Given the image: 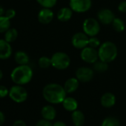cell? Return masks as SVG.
Masks as SVG:
<instances>
[{"label":"cell","mask_w":126,"mask_h":126,"mask_svg":"<svg viewBox=\"0 0 126 126\" xmlns=\"http://www.w3.org/2000/svg\"><path fill=\"white\" fill-rule=\"evenodd\" d=\"M66 94L64 87L57 83L47 84L42 90V96L45 100L53 105L62 103L66 97Z\"/></svg>","instance_id":"obj_1"},{"label":"cell","mask_w":126,"mask_h":126,"mask_svg":"<svg viewBox=\"0 0 126 126\" xmlns=\"http://www.w3.org/2000/svg\"><path fill=\"white\" fill-rule=\"evenodd\" d=\"M33 76L32 68L28 65H18L13 69L11 74V78L16 85H25L29 83Z\"/></svg>","instance_id":"obj_2"},{"label":"cell","mask_w":126,"mask_h":126,"mask_svg":"<svg viewBox=\"0 0 126 126\" xmlns=\"http://www.w3.org/2000/svg\"><path fill=\"white\" fill-rule=\"evenodd\" d=\"M99 59L110 63L116 59L118 54V49L116 45L110 41H106L101 44L98 48Z\"/></svg>","instance_id":"obj_3"},{"label":"cell","mask_w":126,"mask_h":126,"mask_svg":"<svg viewBox=\"0 0 126 126\" xmlns=\"http://www.w3.org/2000/svg\"><path fill=\"white\" fill-rule=\"evenodd\" d=\"M51 66L55 69L63 71L67 69L71 65V58L65 52H56L51 57Z\"/></svg>","instance_id":"obj_4"},{"label":"cell","mask_w":126,"mask_h":126,"mask_svg":"<svg viewBox=\"0 0 126 126\" xmlns=\"http://www.w3.org/2000/svg\"><path fill=\"white\" fill-rule=\"evenodd\" d=\"M9 97L16 103H22L27 100L28 94L27 90L20 85H15L9 90Z\"/></svg>","instance_id":"obj_5"},{"label":"cell","mask_w":126,"mask_h":126,"mask_svg":"<svg viewBox=\"0 0 126 126\" xmlns=\"http://www.w3.org/2000/svg\"><path fill=\"white\" fill-rule=\"evenodd\" d=\"M100 22L94 18H87L82 23V31L89 37L96 36L100 31Z\"/></svg>","instance_id":"obj_6"},{"label":"cell","mask_w":126,"mask_h":126,"mask_svg":"<svg viewBox=\"0 0 126 126\" xmlns=\"http://www.w3.org/2000/svg\"><path fill=\"white\" fill-rule=\"evenodd\" d=\"M81 59L88 64H94L99 59L98 50L90 46H86L82 48L80 53Z\"/></svg>","instance_id":"obj_7"},{"label":"cell","mask_w":126,"mask_h":126,"mask_svg":"<svg viewBox=\"0 0 126 126\" xmlns=\"http://www.w3.org/2000/svg\"><path fill=\"white\" fill-rule=\"evenodd\" d=\"M91 6V0H70L69 2V7L72 11L79 14L88 11Z\"/></svg>","instance_id":"obj_8"},{"label":"cell","mask_w":126,"mask_h":126,"mask_svg":"<svg viewBox=\"0 0 126 126\" xmlns=\"http://www.w3.org/2000/svg\"><path fill=\"white\" fill-rule=\"evenodd\" d=\"M75 75V77H77L79 82L86 83L93 79L94 77V71L93 68L88 67H80L76 71Z\"/></svg>","instance_id":"obj_9"},{"label":"cell","mask_w":126,"mask_h":126,"mask_svg":"<svg viewBox=\"0 0 126 126\" xmlns=\"http://www.w3.org/2000/svg\"><path fill=\"white\" fill-rule=\"evenodd\" d=\"M89 36L84 32L76 33L71 39L73 46L77 49H82L88 45Z\"/></svg>","instance_id":"obj_10"},{"label":"cell","mask_w":126,"mask_h":126,"mask_svg":"<svg viewBox=\"0 0 126 126\" xmlns=\"http://www.w3.org/2000/svg\"><path fill=\"white\" fill-rule=\"evenodd\" d=\"M98 21L103 25L112 24L113 19H115V15L112 11L107 8L101 9L97 13Z\"/></svg>","instance_id":"obj_11"},{"label":"cell","mask_w":126,"mask_h":126,"mask_svg":"<svg viewBox=\"0 0 126 126\" xmlns=\"http://www.w3.org/2000/svg\"><path fill=\"white\" fill-rule=\"evenodd\" d=\"M54 18V14L51 8H42L37 15L38 21L42 25H47L50 23Z\"/></svg>","instance_id":"obj_12"},{"label":"cell","mask_w":126,"mask_h":126,"mask_svg":"<svg viewBox=\"0 0 126 126\" xmlns=\"http://www.w3.org/2000/svg\"><path fill=\"white\" fill-rule=\"evenodd\" d=\"M12 47L11 43L5 39H0V59H8L12 54Z\"/></svg>","instance_id":"obj_13"},{"label":"cell","mask_w":126,"mask_h":126,"mask_svg":"<svg viewBox=\"0 0 126 126\" xmlns=\"http://www.w3.org/2000/svg\"><path fill=\"white\" fill-rule=\"evenodd\" d=\"M100 103L102 106L106 108H112L116 104V96L110 92L105 93L100 99Z\"/></svg>","instance_id":"obj_14"},{"label":"cell","mask_w":126,"mask_h":126,"mask_svg":"<svg viewBox=\"0 0 126 126\" xmlns=\"http://www.w3.org/2000/svg\"><path fill=\"white\" fill-rule=\"evenodd\" d=\"M41 115L44 119L53 121L56 116V108L51 105H45L41 110Z\"/></svg>","instance_id":"obj_15"},{"label":"cell","mask_w":126,"mask_h":126,"mask_svg":"<svg viewBox=\"0 0 126 126\" xmlns=\"http://www.w3.org/2000/svg\"><path fill=\"white\" fill-rule=\"evenodd\" d=\"M73 12L70 7H63L59 9L57 13V19L62 22H68L72 18Z\"/></svg>","instance_id":"obj_16"},{"label":"cell","mask_w":126,"mask_h":126,"mask_svg":"<svg viewBox=\"0 0 126 126\" xmlns=\"http://www.w3.org/2000/svg\"><path fill=\"white\" fill-rule=\"evenodd\" d=\"M79 85V81L77 79V77H71L68 79L63 87H64L67 94H73L78 89Z\"/></svg>","instance_id":"obj_17"},{"label":"cell","mask_w":126,"mask_h":126,"mask_svg":"<svg viewBox=\"0 0 126 126\" xmlns=\"http://www.w3.org/2000/svg\"><path fill=\"white\" fill-rule=\"evenodd\" d=\"M62 104L64 109L69 112H73L78 108L77 100L71 96H66Z\"/></svg>","instance_id":"obj_18"},{"label":"cell","mask_w":126,"mask_h":126,"mask_svg":"<svg viewBox=\"0 0 126 126\" xmlns=\"http://www.w3.org/2000/svg\"><path fill=\"white\" fill-rule=\"evenodd\" d=\"M71 119L74 126H83L85 122V116L82 110L77 109L72 112Z\"/></svg>","instance_id":"obj_19"},{"label":"cell","mask_w":126,"mask_h":126,"mask_svg":"<svg viewBox=\"0 0 126 126\" xmlns=\"http://www.w3.org/2000/svg\"><path fill=\"white\" fill-rule=\"evenodd\" d=\"M14 60L19 65H28L30 60V57L26 52L22 50H19L16 52L14 54Z\"/></svg>","instance_id":"obj_20"},{"label":"cell","mask_w":126,"mask_h":126,"mask_svg":"<svg viewBox=\"0 0 126 126\" xmlns=\"http://www.w3.org/2000/svg\"><path fill=\"white\" fill-rule=\"evenodd\" d=\"M108 63L103 62L99 59V61H96L95 63L93 64V69L94 71L98 73H104L108 69Z\"/></svg>","instance_id":"obj_21"},{"label":"cell","mask_w":126,"mask_h":126,"mask_svg":"<svg viewBox=\"0 0 126 126\" xmlns=\"http://www.w3.org/2000/svg\"><path fill=\"white\" fill-rule=\"evenodd\" d=\"M17 37H18V31L16 28H11L5 33V39L10 43L16 41Z\"/></svg>","instance_id":"obj_22"},{"label":"cell","mask_w":126,"mask_h":126,"mask_svg":"<svg viewBox=\"0 0 126 126\" xmlns=\"http://www.w3.org/2000/svg\"><path fill=\"white\" fill-rule=\"evenodd\" d=\"M9 28H11V19L5 15L0 16V33H5Z\"/></svg>","instance_id":"obj_23"},{"label":"cell","mask_w":126,"mask_h":126,"mask_svg":"<svg viewBox=\"0 0 126 126\" xmlns=\"http://www.w3.org/2000/svg\"><path fill=\"white\" fill-rule=\"evenodd\" d=\"M111 25H112L113 29L115 30V31H116L118 33H121V32L124 31V30L125 28V25L124 21L117 17H115V19H113Z\"/></svg>","instance_id":"obj_24"},{"label":"cell","mask_w":126,"mask_h":126,"mask_svg":"<svg viewBox=\"0 0 126 126\" xmlns=\"http://www.w3.org/2000/svg\"><path fill=\"white\" fill-rule=\"evenodd\" d=\"M101 126H120V122L117 118L108 116L103 119Z\"/></svg>","instance_id":"obj_25"},{"label":"cell","mask_w":126,"mask_h":126,"mask_svg":"<svg viewBox=\"0 0 126 126\" xmlns=\"http://www.w3.org/2000/svg\"><path fill=\"white\" fill-rule=\"evenodd\" d=\"M38 65L42 69H47L51 66V59L47 56H41L38 60Z\"/></svg>","instance_id":"obj_26"},{"label":"cell","mask_w":126,"mask_h":126,"mask_svg":"<svg viewBox=\"0 0 126 126\" xmlns=\"http://www.w3.org/2000/svg\"><path fill=\"white\" fill-rule=\"evenodd\" d=\"M36 2L42 8H52L56 5L57 0H36Z\"/></svg>","instance_id":"obj_27"},{"label":"cell","mask_w":126,"mask_h":126,"mask_svg":"<svg viewBox=\"0 0 126 126\" xmlns=\"http://www.w3.org/2000/svg\"><path fill=\"white\" fill-rule=\"evenodd\" d=\"M100 45H101V42L96 36H91V37H89L88 46L97 49V48L99 47Z\"/></svg>","instance_id":"obj_28"},{"label":"cell","mask_w":126,"mask_h":126,"mask_svg":"<svg viewBox=\"0 0 126 126\" xmlns=\"http://www.w3.org/2000/svg\"><path fill=\"white\" fill-rule=\"evenodd\" d=\"M9 94V90L4 85H0V99L5 98Z\"/></svg>","instance_id":"obj_29"},{"label":"cell","mask_w":126,"mask_h":126,"mask_svg":"<svg viewBox=\"0 0 126 126\" xmlns=\"http://www.w3.org/2000/svg\"><path fill=\"white\" fill-rule=\"evenodd\" d=\"M16 15V12L14 9L13 8H10V9H8L7 11H5V16L6 17H8L9 19H14Z\"/></svg>","instance_id":"obj_30"},{"label":"cell","mask_w":126,"mask_h":126,"mask_svg":"<svg viewBox=\"0 0 126 126\" xmlns=\"http://www.w3.org/2000/svg\"><path fill=\"white\" fill-rule=\"evenodd\" d=\"M35 126H53V124L51 123V121L42 119L38 121Z\"/></svg>","instance_id":"obj_31"},{"label":"cell","mask_w":126,"mask_h":126,"mask_svg":"<svg viewBox=\"0 0 126 126\" xmlns=\"http://www.w3.org/2000/svg\"><path fill=\"white\" fill-rule=\"evenodd\" d=\"M118 11L121 13H126V1H122L118 5Z\"/></svg>","instance_id":"obj_32"},{"label":"cell","mask_w":126,"mask_h":126,"mask_svg":"<svg viewBox=\"0 0 126 126\" xmlns=\"http://www.w3.org/2000/svg\"><path fill=\"white\" fill-rule=\"evenodd\" d=\"M13 126H27V125L25 121H23L22 119H18L14 122Z\"/></svg>","instance_id":"obj_33"},{"label":"cell","mask_w":126,"mask_h":126,"mask_svg":"<svg viewBox=\"0 0 126 126\" xmlns=\"http://www.w3.org/2000/svg\"><path fill=\"white\" fill-rule=\"evenodd\" d=\"M5 114H4L3 112L0 111V126H2V125L5 123Z\"/></svg>","instance_id":"obj_34"},{"label":"cell","mask_w":126,"mask_h":126,"mask_svg":"<svg viewBox=\"0 0 126 126\" xmlns=\"http://www.w3.org/2000/svg\"><path fill=\"white\" fill-rule=\"evenodd\" d=\"M53 126H68V125L62 121H56L53 124Z\"/></svg>","instance_id":"obj_35"},{"label":"cell","mask_w":126,"mask_h":126,"mask_svg":"<svg viewBox=\"0 0 126 126\" xmlns=\"http://www.w3.org/2000/svg\"><path fill=\"white\" fill-rule=\"evenodd\" d=\"M5 14V9L3 8V7L2 5H0V16H4Z\"/></svg>","instance_id":"obj_36"},{"label":"cell","mask_w":126,"mask_h":126,"mask_svg":"<svg viewBox=\"0 0 126 126\" xmlns=\"http://www.w3.org/2000/svg\"><path fill=\"white\" fill-rule=\"evenodd\" d=\"M2 78H3V72L1 69H0V80H1Z\"/></svg>","instance_id":"obj_37"}]
</instances>
